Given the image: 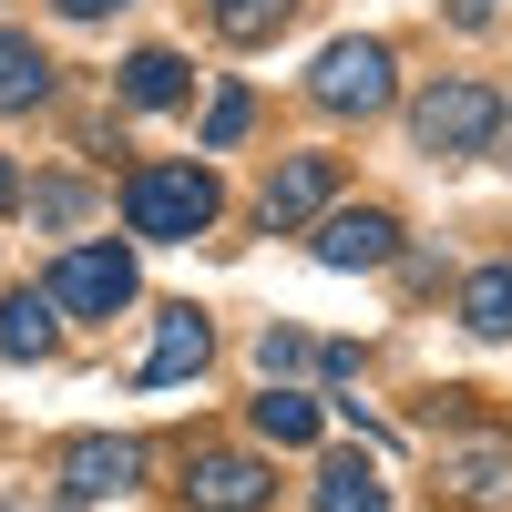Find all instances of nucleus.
Listing matches in <instances>:
<instances>
[{"instance_id":"nucleus-1","label":"nucleus","mask_w":512,"mask_h":512,"mask_svg":"<svg viewBox=\"0 0 512 512\" xmlns=\"http://www.w3.org/2000/svg\"><path fill=\"white\" fill-rule=\"evenodd\" d=\"M216 205H226L216 164H144V175L123 185V226L154 236V246H185V236L216 226Z\"/></svg>"},{"instance_id":"nucleus-2","label":"nucleus","mask_w":512,"mask_h":512,"mask_svg":"<svg viewBox=\"0 0 512 512\" xmlns=\"http://www.w3.org/2000/svg\"><path fill=\"white\" fill-rule=\"evenodd\" d=\"M410 144L431 164H472L502 144V93L492 82H431V93L410 103Z\"/></svg>"},{"instance_id":"nucleus-3","label":"nucleus","mask_w":512,"mask_h":512,"mask_svg":"<svg viewBox=\"0 0 512 512\" xmlns=\"http://www.w3.org/2000/svg\"><path fill=\"white\" fill-rule=\"evenodd\" d=\"M308 93H318V113H359V123L390 113V41H328Z\"/></svg>"},{"instance_id":"nucleus-4","label":"nucleus","mask_w":512,"mask_h":512,"mask_svg":"<svg viewBox=\"0 0 512 512\" xmlns=\"http://www.w3.org/2000/svg\"><path fill=\"white\" fill-rule=\"evenodd\" d=\"M52 297L72 318H113V308H134V256L123 246H72L62 267H52Z\"/></svg>"},{"instance_id":"nucleus-5","label":"nucleus","mask_w":512,"mask_h":512,"mask_svg":"<svg viewBox=\"0 0 512 512\" xmlns=\"http://www.w3.org/2000/svg\"><path fill=\"white\" fill-rule=\"evenodd\" d=\"M318 267H338V277H359V267H390L400 256V216L390 205H338V216H318Z\"/></svg>"},{"instance_id":"nucleus-6","label":"nucleus","mask_w":512,"mask_h":512,"mask_svg":"<svg viewBox=\"0 0 512 512\" xmlns=\"http://www.w3.org/2000/svg\"><path fill=\"white\" fill-rule=\"evenodd\" d=\"M185 502L195 512H256V502H277V472L256 451H195L185 461Z\"/></svg>"},{"instance_id":"nucleus-7","label":"nucleus","mask_w":512,"mask_h":512,"mask_svg":"<svg viewBox=\"0 0 512 512\" xmlns=\"http://www.w3.org/2000/svg\"><path fill=\"white\" fill-rule=\"evenodd\" d=\"M134 472H144V451L123 441V431L62 441V492H72V502H123V492H134Z\"/></svg>"},{"instance_id":"nucleus-8","label":"nucleus","mask_w":512,"mask_h":512,"mask_svg":"<svg viewBox=\"0 0 512 512\" xmlns=\"http://www.w3.org/2000/svg\"><path fill=\"white\" fill-rule=\"evenodd\" d=\"M328 195H338V164L328 154H287L267 175V195H256V216H267V236H297L308 216H328Z\"/></svg>"},{"instance_id":"nucleus-9","label":"nucleus","mask_w":512,"mask_h":512,"mask_svg":"<svg viewBox=\"0 0 512 512\" xmlns=\"http://www.w3.org/2000/svg\"><path fill=\"white\" fill-rule=\"evenodd\" d=\"M205 349H216V338H205V318H195V308H164V318H154V349H144V390H175V379H195Z\"/></svg>"},{"instance_id":"nucleus-10","label":"nucleus","mask_w":512,"mask_h":512,"mask_svg":"<svg viewBox=\"0 0 512 512\" xmlns=\"http://www.w3.org/2000/svg\"><path fill=\"white\" fill-rule=\"evenodd\" d=\"M52 338H62V297L52 287L0 297V359H52Z\"/></svg>"},{"instance_id":"nucleus-11","label":"nucleus","mask_w":512,"mask_h":512,"mask_svg":"<svg viewBox=\"0 0 512 512\" xmlns=\"http://www.w3.org/2000/svg\"><path fill=\"white\" fill-rule=\"evenodd\" d=\"M441 482L461 502H512V441H451L441 451Z\"/></svg>"},{"instance_id":"nucleus-12","label":"nucleus","mask_w":512,"mask_h":512,"mask_svg":"<svg viewBox=\"0 0 512 512\" xmlns=\"http://www.w3.org/2000/svg\"><path fill=\"white\" fill-rule=\"evenodd\" d=\"M461 328H472V338H512V256L461 277Z\"/></svg>"},{"instance_id":"nucleus-13","label":"nucleus","mask_w":512,"mask_h":512,"mask_svg":"<svg viewBox=\"0 0 512 512\" xmlns=\"http://www.w3.org/2000/svg\"><path fill=\"white\" fill-rule=\"evenodd\" d=\"M185 52H134V62H123V103H134V113H164V103H185Z\"/></svg>"},{"instance_id":"nucleus-14","label":"nucleus","mask_w":512,"mask_h":512,"mask_svg":"<svg viewBox=\"0 0 512 512\" xmlns=\"http://www.w3.org/2000/svg\"><path fill=\"white\" fill-rule=\"evenodd\" d=\"M41 93H52V62H41V41L0 31V113H31Z\"/></svg>"},{"instance_id":"nucleus-15","label":"nucleus","mask_w":512,"mask_h":512,"mask_svg":"<svg viewBox=\"0 0 512 512\" xmlns=\"http://www.w3.org/2000/svg\"><path fill=\"white\" fill-rule=\"evenodd\" d=\"M318 512H390V492H379V472L359 451H338L328 472H318Z\"/></svg>"},{"instance_id":"nucleus-16","label":"nucleus","mask_w":512,"mask_h":512,"mask_svg":"<svg viewBox=\"0 0 512 512\" xmlns=\"http://www.w3.org/2000/svg\"><path fill=\"white\" fill-rule=\"evenodd\" d=\"M256 441H277V451H308L318 441V400H297L267 379V400H256Z\"/></svg>"},{"instance_id":"nucleus-17","label":"nucleus","mask_w":512,"mask_h":512,"mask_svg":"<svg viewBox=\"0 0 512 512\" xmlns=\"http://www.w3.org/2000/svg\"><path fill=\"white\" fill-rule=\"evenodd\" d=\"M246 123H256V103H246L236 82H226V93L205 103V154H226V144H246Z\"/></svg>"},{"instance_id":"nucleus-18","label":"nucleus","mask_w":512,"mask_h":512,"mask_svg":"<svg viewBox=\"0 0 512 512\" xmlns=\"http://www.w3.org/2000/svg\"><path fill=\"white\" fill-rule=\"evenodd\" d=\"M216 21H226L236 41H267V31L287 21V0H216Z\"/></svg>"},{"instance_id":"nucleus-19","label":"nucleus","mask_w":512,"mask_h":512,"mask_svg":"<svg viewBox=\"0 0 512 512\" xmlns=\"http://www.w3.org/2000/svg\"><path fill=\"white\" fill-rule=\"evenodd\" d=\"M318 349H308V338H297V328H267V379H287V369H308Z\"/></svg>"},{"instance_id":"nucleus-20","label":"nucleus","mask_w":512,"mask_h":512,"mask_svg":"<svg viewBox=\"0 0 512 512\" xmlns=\"http://www.w3.org/2000/svg\"><path fill=\"white\" fill-rule=\"evenodd\" d=\"M31 205H41V216H52V226H72V216H82V185H41Z\"/></svg>"},{"instance_id":"nucleus-21","label":"nucleus","mask_w":512,"mask_h":512,"mask_svg":"<svg viewBox=\"0 0 512 512\" xmlns=\"http://www.w3.org/2000/svg\"><path fill=\"white\" fill-rule=\"evenodd\" d=\"M62 21H103V11H123V0H52Z\"/></svg>"},{"instance_id":"nucleus-22","label":"nucleus","mask_w":512,"mask_h":512,"mask_svg":"<svg viewBox=\"0 0 512 512\" xmlns=\"http://www.w3.org/2000/svg\"><path fill=\"white\" fill-rule=\"evenodd\" d=\"M492 11H502V0H451V21H461V31H482Z\"/></svg>"},{"instance_id":"nucleus-23","label":"nucleus","mask_w":512,"mask_h":512,"mask_svg":"<svg viewBox=\"0 0 512 512\" xmlns=\"http://www.w3.org/2000/svg\"><path fill=\"white\" fill-rule=\"evenodd\" d=\"M11 195H21V175H11V164H0V205H11Z\"/></svg>"},{"instance_id":"nucleus-24","label":"nucleus","mask_w":512,"mask_h":512,"mask_svg":"<svg viewBox=\"0 0 512 512\" xmlns=\"http://www.w3.org/2000/svg\"><path fill=\"white\" fill-rule=\"evenodd\" d=\"M502 164H512V113H502Z\"/></svg>"}]
</instances>
